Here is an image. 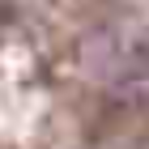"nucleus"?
<instances>
[{"mask_svg": "<svg viewBox=\"0 0 149 149\" xmlns=\"http://www.w3.org/2000/svg\"><path fill=\"white\" fill-rule=\"evenodd\" d=\"M119 98H128V102H149V72L124 77L119 81Z\"/></svg>", "mask_w": 149, "mask_h": 149, "instance_id": "obj_1", "label": "nucleus"}]
</instances>
